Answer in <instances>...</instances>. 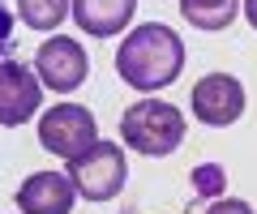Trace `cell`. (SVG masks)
I'll return each mask as SVG.
<instances>
[{
  "label": "cell",
  "instance_id": "cell-11",
  "mask_svg": "<svg viewBox=\"0 0 257 214\" xmlns=\"http://www.w3.org/2000/svg\"><path fill=\"white\" fill-rule=\"evenodd\" d=\"M73 0H18V18L30 30H60Z\"/></svg>",
  "mask_w": 257,
  "mask_h": 214
},
{
  "label": "cell",
  "instance_id": "cell-3",
  "mask_svg": "<svg viewBox=\"0 0 257 214\" xmlns=\"http://www.w3.org/2000/svg\"><path fill=\"white\" fill-rule=\"evenodd\" d=\"M64 176L73 180L77 197H86V201H111V197H120V188H124V180H128L124 146L99 137L90 150H82L77 158H69V171H64Z\"/></svg>",
  "mask_w": 257,
  "mask_h": 214
},
{
  "label": "cell",
  "instance_id": "cell-13",
  "mask_svg": "<svg viewBox=\"0 0 257 214\" xmlns=\"http://www.w3.org/2000/svg\"><path fill=\"white\" fill-rule=\"evenodd\" d=\"M206 214H253V205L244 197H214V205Z\"/></svg>",
  "mask_w": 257,
  "mask_h": 214
},
{
  "label": "cell",
  "instance_id": "cell-1",
  "mask_svg": "<svg viewBox=\"0 0 257 214\" xmlns=\"http://www.w3.org/2000/svg\"><path fill=\"white\" fill-rule=\"evenodd\" d=\"M184 69V43L172 26L163 22H142L128 30V39H120L116 47V73L124 86L142 94H155L163 86H172Z\"/></svg>",
  "mask_w": 257,
  "mask_h": 214
},
{
  "label": "cell",
  "instance_id": "cell-2",
  "mask_svg": "<svg viewBox=\"0 0 257 214\" xmlns=\"http://www.w3.org/2000/svg\"><path fill=\"white\" fill-rule=\"evenodd\" d=\"M180 141H184V116L167 99H142L120 116V146H128L133 154L163 158L176 154Z\"/></svg>",
  "mask_w": 257,
  "mask_h": 214
},
{
  "label": "cell",
  "instance_id": "cell-4",
  "mask_svg": "<svg viewBox=\"0 0 257 214\" xmlns=\"http://www.w3.org/2000/svg\"><path fill=\"white\" fill-rule=\"evenodd\" d=\"M94 141H99V124H94L90 107H82V103H56L39 116V146L64 163L90 150Z\"/></svg>",
  "mask_w": 257,
  "mask_h": 214
},
{
  "label": "cell",
  "instance_id": "cell-9",
  "mask_svg": "<svg viewBox=\"0 0 257 214\" xmlns=\"http://www.w3.org/2000/svg\"><path fill=\"white\" fill-rule=\"evenodd\" d=\"M133 13H138V0H73L69 18L94 39H116L128 30Z\"/></svg>",
  "mask_w": 257,
  "mask_h": 214
},
{
  "label": "cell",
  "instance_id": "cell-6",
  "mask_svg": "<svg viewBox=\"0 0 257 214\" xmlns=\"http://www.w3.org/2000/svg\"><path fill=\"white\" fill-rule=\"evenodd\" d=\"M39 107H43V82H39L35 65L0 60V129H18V124L35 120Z\"/></svg>",
  "mask_w": 257,
  "mask_h": 214
},
{
  "label": "cell",
  "instance_id": "cell-5",
  "mask_svg": "<svg viewBox=\"0 0 257 214\" xmlns=\"http://www.w3.org/2000/svg\"><path fill=\"white\" fill-rule=\"evenodd\" d=\"M35 73L43 82V90H56V94H73L77 86L86 82L90 73V56H86V47L77 39H43L35 52Z\"/></svg>",
  "mask_w": 257,
  "mask_h": 214
},
{
  "label": "cell",
  "instance_id": "cell-10",
  "mask_svg": "<svg viewBox=\"0 0 257 214\" xmlns=\"http://www.w3.org/2000/svg\"><path fill=\"white\" fill-rule=\"evenodd\" d=\"M180 18L197 30H227L240 18V0H180Z\"/></svg>",
  "mask_w": 257,
  "mask_h": 214
},
{
  "label": "cell",
  "instance_id": "cell-8",
  "mask_svg": "<svg viewBox=\"0 0 257 214\" xmlns=\"http://www.w3.org/2000/svg\"><path fill=\"white\" fill-rule=\"evenodd\" d=\"M77 188L60 171H35L18 188V210L22 214H73Z\"/></svg>",
  "mask_w": 257,
  "mask_h": 214
},
{
  "label": "cell",
  "instance_id": "cell-15",
  "mask_svg": "<svg viewBox=\"0 0 257 214\" xmlns=\"http://www.w3.org/2000/svg\"><path fill=\"white\" fill-rule=\"evenodd\" d=\"M240 13L248 18V26L257 30V0H240Z\"/></svg>",
  "mask_w": 257,
  "mask_h": 214
},
{
  "label": "cell",
  "instance_id": "cell-14",
  "mask_svg": "<svg viewBox=\"0 0 257 214\" xmlns=\"http://www.w3.org/2000/svg\"><path fill=\"white\" fill-rule=\"evenodd\" d=\"M13 47V13H9V5L0 0V56Z\"/></svg>",
  "mask_w": 257,
  "mask_h": 214
},
{
  "label": "cell",
  "instance_id": "cell-12",
  "mask_svg": "<svg viewBox=\"0 0 257 214\" xmlns=\"http://www.w3.org/2000/svg\"><path fill=\"white\" fill-rule=\"evenodd\" d=\"M189 180H193V193L197 197H223V188H227V171L219 163H197L189 171Z\"/></svg>",
  "mask_w": 257,
  "mask_h": 214
},
{
  "label": "cell",
  "instance_id": "cell-7",
  "mask_svg": "<svg viewBox=\"0 0 257 214\" xmlns=\"http://www.w3.org/2000/svg\"><path fill=\"white\" fill-rule=\"evenodd\" d=\"M193 103V116H197V124H210V129H227V124H236L240 116H244V86H240V77L231 73H206L202 82L193 86L189 94Z\"/></svg>",
  "mask_w": 257,
  "mask_h": 214
}]
</instances>
